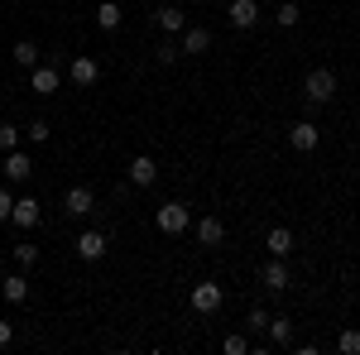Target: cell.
Masks as SVG:
<instances>
[{"instance_id": "obj_30", "label": "cell", "mask_w": 360, "mask_h": 355, "mask_svg": "<svg viewBox=\"0 0 360 355\" xmlns=\"http://www.w3.org/2000/svg\"><path fill=\"white\" fill-rule=\"evenodd\" d=\"M10 207H15V197H10V188H0V221H10Z\"/></svg>"}, {"instance_id": "obj_29", "label": "cell", "mask_w": 360, "mask_h": 355, "mask_svg": "<svg viewBox=\"0 0 360 355\" xmlns=\"http://www.w3.org/2000/svg\"><path fill=\"white\" fill-rule=\"evenodd\" d=\"M245 322H250V331H264V327H269V312H264V307H250Z\"/></svg>"}, {"instance_id": "obj_4", "label": "cell", "mask_w": 360, "mask_h": 355, "mask_svg": "<svg viewBox=\"0 0 360 355\" xmlns=\"http://www.w3.org/2000/svg\"><path fill=\"white\" fill-rule=\"evenodd\" d=\"M106 250H111V235L106 231H77V259L96 264V259H106Z\"/></svg>"}, {"instance_id": "obj_2", "label": "cell", "mask_w": 360, "mask_h": 355, "mask_svg": "<svg viewBox=\"0 0 360 355\" xmlns=\"http://www.w3.org/2000/svg\"><path fill=\"white\" fill-rule=\"evenodd\" d=\"M154 226H159L164 235H183V231L193 226V212H188V202H164V207L154 212Z\"/></svg>"}, {"instance_id": "obj_23", "label": "cell", "mask_w": 360, "mask_h": 355, "mask_svg": "<svg viewBox=\"0 0 360 355\" xmlns=\"http://www.w3.org/2000/svg\"><path fill=\"white\" fill-rule=\"evenodd\" d=\"M15 259H20V269H34V264H39V245H34V240H20V245H15Z\"/></svg>"}, {"instance_id": "obj_25", "label": "cell", "mask_w": 360, "mask_h": 355, "mask_svg": "<svg viewBox=\"0 0 360 355\" xmlns=\"http://www.w3.org/2000/svg\"><path fill=\"white\" fill-rule=\"evenodd\" d=\"M336 351L341 355H360V331H341V336H336Z\"/></svg>"}, {"instance_id": "obj_27", "label": "cell", "mask_w": 360, "mask_h": 355, "mask_svg": "<svg viewBox=\"0 0 360 355\" xmlns=\"http://www.w3.org/2000/svg\"><path fill=\"white\" fill-rule=\"evenodd\" d=\"M10 149H20V130L15 125H0V154H10Z\"/></svg>"}, {"instance_id": "obj_6", "label": "cell", "mask_w": 360, "mask_h": 355, "mask_svg": "<svg viewBox=\"0 0 360 355\" xmlns=\"http://www.w3.org/2000/svg\"><path fill=\"white\" fill-rule=\"evenodd\" d=\"M68 77H72V86H96L101 82V63L86 58V53H77L72 63H68Z\"/></svg>"}, {"instance_id": "obj_26", "label": "cell", "mask_w": 360, "mask_h": 355, "mask_svg": "<svg viewBox=\"0 0 360 355\" xmlns=\"http://www.w3.org/2000/svg\"><path fill=\"white\" fill-rule=\"evenodd\" d=\"M154 58H159L164 67H173V63L183 58V49H178V44H159V49H154Z\"/></svg>"}, {"instance_id": "obj_22", "label": "cell", "mask_w": 360, "mask_h": 355, "mask_svg": "<svg viewBox=\"0 0 360 355\" xmlns=\"http://www.w3.org/2000/svg\"><path fill=\"white\" fill-rule=\"evenodd\" d=\"M269 341H278V346H288V341H293V322H288V317H269Z\"/></svg>"}, {"instance_id": "obj_20", "label": "cell", "mask_w": 360, "mask_h": 355, "mask_svg": "<svg viewBox=\"0 0 360 355\" xmlns=\"http://www.w3.org/2000/svg\"><path fill=\"white\" fill-rule=\"evenodd\" d=\"M10 58H15L20 67H39V44H34V39H20V44L10 49Z\"/></svg>"}, {"instance_id": "obj_28", "label": "cell", "mask_w": 360, "mask_h": 355, "mask_svg": "<svg viewBox=\"0 0 360 355\" xmlns=\"http://www.w3.org/2000/svg\"><path fill=\"white\" fill-rule=\"evenodd\" d=\"M25 135H29V144H44V139L53 135V130H49V120H34V125H29Z\"/></svg>"}, {"instance_id": "obj_24", "label": "cell", "mask_w": 360, "mask_h": 355, "mask_svg": "<svg viewBox=\"0 0 360 355\" xmlns=\"http://www.w3.org/2000/svg\"><path fill=\"white\" fill-rule=\"evenodd\" d=\"M221 351H226V355H250V351H255V346H250V341H245V336H240V331H231V336H226V341H221Z\"/></svg>"}, {"instance_id": "obj_31", "label": "cell", "mask_w": 360, "mask_h": 355, "mask_svg": "<svg viewBox=\"0 0 360 355\" xmlns=\"http://www.w3.org/2000/svg\"><path fill=\"white\" fill-rule=\"evenodd\" d=\"M10 341H15V327H10V322H0V351H5Z\"/></svg>"}, {"instance_id": "obj_18", "label": "cell", "mask_w": 360, "mask_h": 355, "mask_svg": "<svg viewBox=\"0 0 360 355\" xmlns=\"http://www.w3.org/2000/svg\"><path fill=\"white\" fill-rule=\"evenodd\" d=\"M159 29H164V34H183V29H188V15H183L178 5H164V10H159Z\"/></svg>"}, {"instance_id": "obj_13", "label": "cell", "mask_w": 360, "mask_h": 355, "mask_svg": "<svg viewBox=\"0 0 360 355\" xmlns=\"http://www.w3.org/2000/svg\"><path fill=\"white\" fill-rule=\"evenodd\" d=\"M10 221H15L20 231H34V226H39V202H34V197H15V207H10Z\"/></svg>"}, {"instance_id": "obj_21", "label": "cell", "mask_w": 360, "mask_h": 355, "mask_svg": "<svg viewBox=\"0 0 360 355\" xmlns=\"http://www.w3.org/2000/svg\"><path fill=\"white\" fill-rule=\"evenodd\" d=\"M274 5H278V10H274V25L278 29H293L298 20H303V10H298L293 0H274Z\"/></svg>"}, {"instance_id": "obj_5", "label": "cell", "mask_w": 360, "mask_h": 355, "mask_svg": "<svg viewBox=\"0 0 360 355\" xmlns=\"http://www.w3.org/2000/svg\"><path fill=\"white\" fill-rule=\"evenodd\" d=\"M221 283H193V312L197 317H212L217 307H221Z\"/></svg>"}, {"instance_id": "obj_14", "label": "cell", "mask_w": 360, "mask_h": 355, "mask_svg": "<svg viewBox=\"0 0 360 355\" xmlns=\"http://www.w3.org/2000/svg\"><path fill=\"white\" fill-rule=\"evenodd\" d=\"M221 240H226V226L217 217H202V221H197V245H202V250H217Z\"/></svg>"}, {"instance_id": "obj_11", "label": "cell", "mask_w": 360, "mask_h": 355, "mask_svg": "<svg viewBox=\"0 0 360 355\" xmlns=\"http://www.w3.org/2000/svg\"><path fill=\"white\" fill-rule=\"evenodd\" d=\"M259 283H264L269 293H283V288H288V264H283L278 254H269L264 269H259Z\"/></svg>"}, {"instance_id": "obj_3", "label": "cell", "mask_w": 360, "mask_h": 355, "mask_svg": "<svg viewBox=\"0 0 360 355\" xmlns=\"http://www.w3.org/2000/svg\"><path fill=\"white\" fill-rule=\"evenodd\" d=\"M63 212H68L72 221H77V217H91V212H96V192L86 188V183L68 188V192H63Z\"/></svg>"}, {"instance_id": "obj_10", "label": "cell", "mask_w": 360, "mask_h": 355, "mask_svg": "<svg viewBox=\"0 0 360 355\" xmlns=\"http://www.w3.org/2000/svg\"><path fill=\"white\" fill-rule=\"evenodd\" d=\"M288 144H293V149H298V154H312V149H317V144H322V130H317V125H312V120H298V125H293V130H288Z\"/></svg>"}, {"instance_id": "obj_8", "label": "cell", "mask_w": 360, "mask_h": 355, "mask_svg": "<svg viewBox=\"0 0 360 355\" xmlns=\"http://www.w3.org/2000/svg\"><path fill=\"white\" fill-rule=\"evenodd\" d=\"M58 82H63V77H58L53 63H39V67H29V91H39V96H53Z\"/></svg>"}, {"instance_id": "obj_12", "label": "cell", "mask_w": 360, "mask_h": 355, "mask_svg": "<svg viewBox=\"0 0 360 355\" xmlns=\"http://www.w3.org/2000/svg\"><path fill=\"white\" fill-rule=\"evenodd\" d=\"M0 173H5L10 183H25L29 173H34V159H29L25 149H10V154H5V164H0Z\"/></svg>"}, {"instance_id": "obj_1", "label": "cell", "mask_w": 360, "mask_h": 355, "mask_svg": "<svg viewBox=\"0 0 360 355\" xmlns=\"http://www.w3.org/2000/svg\"><path fill=\"white\" fill-rule=\"evenodd\" d=\"M332 96H336V72L332 67H312L303 77V101L307 106H327Z\"/></svg>"}, {"instance_id": "obj_15", "label": "cell", "mask_w": 360, "mask_h": 355, "mask_svg": "<svg viewBox=\"0 0 360 355\" xmlns=\"http://www.w3.org/2000/svg\"><path fill=\"white\" fill-rule=\"evenodd\" d=\"M178 49H183V53H207V49H212V29H202V25H188L183 29V44H178Z\"/></svg>"}, {"instance_id": "obj_17", "label": "cell", "mask_w": 360, "mask_h": 355, "mask_svg": "<svg viewBox=\"0 0 360 355\" xmlns=\"http://www.w3.org/2000/svg\"><path fill=\"white\" fill-rule=\"evenodd\" d=\"M264 245H269V254H278V259H288V254H293V231H288V226H274Z\"/></svg>"}, {"instance_id": "obj_16", "label": "cell", "mask_w": 360, "mask_h": 355, "mask_svg": "<svg viewBox=\"0 0 360 355\" xmlns=\"http://www.w3.org/2000/svg\"><path fill=\"white\" fill-rule=\"evenodd\" d=\"M0 298L5 302H25L29 298V278L25 273H5V278H0Z\"/></svg>"}, {"instance_id": "obj_7", "label": "cell", "mask_w": 360, "mask_h": 355, "mask_svg": "<svg viewBox=\"0 0 360 355\" xmlns=\"http://www.w3.org/2000/svg\"><path fill=\"white\" fill-rule=\"evenodd\" d=\"M226 20L236 29H255L259 25V0H231L226 5Z\"/></svg>"}, {"instance_id": "obj_19", "label": "cell", "mask_w": 360, "mask_h": 355, "mask_svg": "<svg viewBox=\"0 0 360 355\" xmlns=\"http://www.w3.org/2000/svg\"><path fill=\"white\" fill-rule=\"evenodd\" d=\"M96 29H106V34L120 29V5H115V0H101V5H96Z\"/></svg>"}, {"instance_id": "obj_9", "label": "cell", "mask_w": 360, "mask_h": 355, "mask_svg": "<svg viewBox=\"0 0 360 355\" xmlns=\"http://www.w3.org/2000/svg\"><path fill=\"white\" fill-rule=\"evenodd\" d=\"M125 173H130V183H135V188H154V183H159V164H154L149 154H135Z\"/></svg>"}]
</instances>
